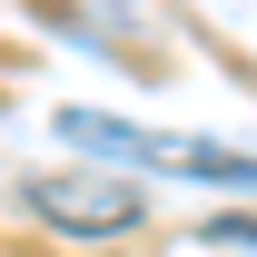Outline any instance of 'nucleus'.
<instances>
[{
  "label": "nucleus",
  "mask_w": 257,
  "mask_h": 257,
  "mask_svg": "<svg viewBox=\"0 0 257 257\" xmlns=\"http://www.w3.org/2000/svg\"><path fill=\"white\" fill-rule=\"evenodd\" d=\"M60 139H69V149H109V159L178 168V178H208V188H257V159H247V149H218V139H168V128L99 119V109H60Z\"/></svg>",
  "instance_id": "nucleus-1"
},
{
  "label": "nucleus",
  "mask_w": 257,
  "mask_h": 257,
  "mask_svg": "<svg viewBox=\"0 0 257 257\" xmlns=\"http://www.w3.org/2000/svg\"><path fill=\"white\" fill-rule=\"evenodd\" d=\"M20 208L69 237H128V227L149 218V198L128 188V178H89V168H69V178H20Z\"/></svg>",
  "instance_id": "nucleus-2"
},
{
  "label": "nucleus",
  "mask_w": 257,
  "mask_h": 257,
  "mask_svg": "<svg viewBox=\"0 0 257 257\" xmlns=\"http://www.w3.org/2000/svg\"><path fill=\"white\" fill-rule=\"evenodd\" d=\"M208 237H218V247H257V218H218Z\"/></svg>",
  "instance_id": "nucleus-3"
}]
</instances>
